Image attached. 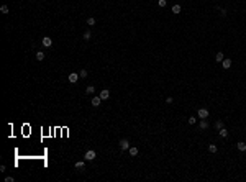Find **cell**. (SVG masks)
<instances>
[{
  "mask_svg": "<svg viewBox=\"0 0 246 182\" xmlns=\"http://www.w3.org/2000/svg\"><path fill=\"white\" fill-rule=\"evenodd\" d=\"M95 156H97V153H95L94 149H89V151H85V154H84V159H85V161H94Z\"/></svg>",
  "mask_w": 246,
  "mask_h": 182,
  "instance_id": "1",
  "label": "cell"
},
{
  "mask_svg": "<svg viewBox=\"0 0 246 182\" xmlns=\"http://www.w3.org/2000/svg\"><path fill=\"white\" fill-rule=\"evenodd\" d=\"M208 110L207 108H199V112H197V117H199V118H208Z\"/></svg>",
  "mask_w": 246,
  "mask_h": 182,
  "instance_id": "2",
  "label": "cell"
},
{
  "mask_svg": "<svg viewBox=\"0 0 246 182\" xmlns=\"http://www.w3.org/2000/svg\"><path fill=\"white\" fill-rule=\"evenodd\" d=\"M120 149H121V151H128V149H130L128 139H120Z\"/></svg>",
  "mask_w": 246,
  "mask_h": 182,
  "instance_id": "3",
  "label": "cell"
},
{
  "mask_svg": "<svg viewBox=\"0 0 246 182\" xmlns=\"http://www.w3.org/2000/svg\"><path fill=\"white\" fill-rule=\"evenodd\" d=\"M41 43H43L44 48H51V46H53V40H51L49 36H44L43 40H41Z\"/></svg>",
  "mask_w": 246,
  "mask_h": 182,
  "instance_id": "4",
  "label": "cell"
},
{
  "mask_svg": "<svg viewBox=\"0 0 246 182\" xmlns=\"http://www.w3.org/2000/svg\"><path fill=\"white\" fill-rule=\"evenodd\" d=\"M79 77H81L79 74H76V72H72V74H69V77H67V80H69L71 84H76V82L79 80Z\"/></svg>",
  "mask_w": 246,
  "mask_h": 182,
  "instance_id": "5",
  "label": "cell"
},
{
  "mask_svg": "<svg viewBox=\"0 0 246 182\" xmlns=\"http://www.w3.org/2000/svg\"><path fill=\"white\" fill-rule=\"evenodd\" d=\"M100 103H102V99L98 97V95L97 97H92V100H90V105H92V107H98Z\"/></svg>",
  "mask_w": 246,
  "mask_h": 182,
  "instance_id": "6",
  "label": "cell"
},
{
  "mask_svg": "<svg viewBox=\"0 0 246 182\" xmlns=\"http://www.w3.org/2000/svg\"><path fill=\"white\" fill-rule=\"evenodd\" d=\"M98 97H100L102 100H107L110 97V90H107V89H103V90L100 92V94H98Z\"/></svg>",
  "mask_w": 246,
  "mask_h": 182,
  "instance_id": "7",
  "label": "cell"
},
{
  "mask_svg": "<svg viewBox=\"0 0 246 182\" xmlns=\"http://www.w3.org/2000/svg\"><path fill=\"white\" fill-rule=\"evenodd\" d=\"M199 126H200V130H207V128H208V121H207V118H200Z\"/></svg>",
  "mask_w": 246,
  "mask_h": 182,
  "instance_id": "8",
  "label": "cell"
},
{
  "mask_svg": "<svg viewBox=\"0 0 246 182\" xmlns=\"http://www.w3.org/2000/svg\"><path fill=\"white\" fill-rule=\"evenodd\" d=\"M74 167H76L77 171H84V167H85V162H84V161H76Z\"/></svg>",
  "mask_w": 246,
  "mask_h": 182,
  "instance_id": "9",
  "label": "cell"
},
{
  "mask_svg": "<svg viewBox=\"0 0 246 182\" xmlns=\"http://www.w3.org/2000/svg\"><path fill=\"white\" fill-rule=\"evenodd\" d=\"M222 67L223 69H230L231 67V59H228V58H227V59H223L222 61Z\"/></svg>",
  "mask_w": 246,
  "mask_h": 182,
  "instance_id": "10",
  "label": "cell"
},
{
  "mask_svg": "<svg viewBox=\"0 0 246 182\" xmlns=\"http://www.w3.org/2000/svg\"><path fill=\"white\" fill-rule=\"evenodd\" d=\"M128 153H130V156H138V148H135V146H130V149H128Z\"/></svg>",
  "mask_w": 246,
  "mask_h": 182,
  "instance_id": "11",
  "label": "cell"
},
{
  "mask_svg": "<svg viewBox=\"0 0 246 182\" xmlns=\"http://www.w3.org/2000/svg\"><path fill=\"white\" fill-rule=\"evenodd\" d=\"M236 148H238L240 151H246V143L245 141H238L236 143Z\"/></svg>",
  "mask_w": 246,
  "mask_h": 182,
  "instance_id": "12",
  "label": "cell"
},
{
  "mask_svg": "<svg viewBox=\"0 0 246 182\" xmlns=\"http://www.w3.org/2000/svg\"><path fill=\"white\" fill-rule=\"evenodd\" d=\"M223 59H225V56H223V53H217V54H215V61H217V62H222Z\"/></svg>",
  "mask_w": 246,
  "mask_h": 182,
  "instance_id": "13",
  "label": "cell"
},
{
  "mask_svg": "<svg viewBox=\"0 0 246 182\" xmlns=\"http://www.w3.org/2000/svg\"><path fill=\"white\" fill-rule=\"evenodd\" d=\"M218 133H220V136H222V138H227V136H228V130H227L225 126H223L222 130H218Z\"/></svg>",
  "mask_w": 246,
  "mask_h": 182,
  "instance_id": "14",
  "label": "cell"
},
{
  "mask_svg": "<svg viewBox=\"0 0 246 182\" xmlns=\"http://www.w3.org/2000/svg\"><path fill=\"white\" fill-rule=\"evenodd\" d=\"M223 126H225V125H223L222 120H217V121H215V128H217V130H222Z\"/></svg>",
  "mask_w": 246,
  "mask_h": 182,
  "instance_id": "15",
  "label": "cell"
},
{
  "mask_svg": "<svg viewBox=\"0 0 246 182\" xmlns=\"http://www.w3.org/2000/svg\"><path fill=\"white\" fill-rule=\"evenodd\" d=\"M36 59H38V61H43L44 59V53L43 51H36Z\"/></svg>",
  "mask_w": 246,
  "mask_h": 182,
  "instance_id": "16",
  "label": "cell"
},
{
  "mask_svg": "<svg viewBox=\"0 0 246 182\" xmlns=\"http://www.w3.org/2000/svg\"><path fill=\"white\" fill-rule=\"evenodd\" d=\"M172 13H176V15H177V13H180V5H172Z\"/></svg>",
  "mask_w": 246,
  "mask_h": 182,
  "instance_id": "17",
  "label": "cell"
},
{
  "mask_svg": "<svg viewBox=\"0 0 246 182\" xmlns=\"http://www.w3.org/2000/svg\"><path fill=\"white\" fill-rule=\"evenodd\" d=\"M90 38H92V33H90V30H87V31H84V40L89 41Z\"/></svg>",
  "mask_w": 246,
  "mask_h": 182,
  "instance_id": "18",
  "label": "cell"
},
{
  "mask_svg": "<svg viewBox=\"0 0 246 182\" xmlns=\"http://www.w3.org/2000/svg\"><path fill=\"white\" fill-rule=\"evenodd\" d=\"M87 25H89V26H94L95 25V18L94 16H89V18H87Z\"/></svg>",
  "mask_w": 246,
  "mask_h": 182,
  "instance_id": "19",
  "label": "cell"
},
{
  "mask_svg": "<svg viewBox=\"0 0 246 182\" xmlns=\"http://www.w3.org/2000/svg\"><path fill=\"white\" fill-rule=\"evenodd\" d=\"M208 151H210L212 154H213V153H217V151H218V148L215 146V144H208Z\"/></svg>",
  "mask_w": 246,
  "mask_h": 182,
  "instance_id": "20",
  "label": "cell"
},
{
  "mask_svg": "<svg viewBox=\"0 0 246 182\" xmlns=\"http://www.w3.org/2000/svg\"><path fill=\"white\" fill-rule=\"evenodd\" d=\"M85 92H87L89 95H90V94H94V92H95V87H94V85H89V87L85 89Z\"/></svg>",
  "mask_w": 246,
  "mask_h": 182,
  "instance_id": "21",
  "label": "cell"
},
{
  "mask_svg": "<svg viewBox=\"0 0 246 182\" xmlns=\"http://www.w3.org/2000/svg\"><path fill=\"white\" fill-rule=\"evenodd\" d=\"M0 12L3 13V15H7V13H8V7H7V5H2V7H0Z\"/></svg>",
  "mask_w": 246,
  "mask_h": 182,
  "instance_id": "22",
  "label": "cell"
},
{
  "mask_svg": "<svg viewBox=\"0 0 246 182\" xmlns=\"http://www.w3.org/2000/svg\"><path fill=\"white\" fill-rule=\"evenodd\" d=\"M158 5H159L161 8H164L166 5H167V2H166V0H158Z\"/></svg>",
  "mask_w": 246,
  "mask_h": 182,
  "instance_id": "23",
  "label": "cell"
},
{
  "mask_svg": "<svg viewBox=\"0 0 246 182\" xmlns=\"http://www.w3.org/2000/svg\"><path fill=\"white\" fill-rule=\"evenodd\" d=\"M79 75H81L82 79H84V77H87V71H85V69H82V71L79 72Z\"/></svg>",
  "mask_w": 246,
  "mask_h": 182,
  "instance_id": "24",
  "label": "cell"
},
{
  "mask_svg": "<svg viewBox=\"0 0 246 182\" xmlns=\"http://www.w3.org/2000/svg\"><path fill=\"white\" fill-rule=\"evenodd\" d=\"M195 123H197V118H194V117L189 118V125H195Z\"/></svg>",
  "mask_w": 246,
  "mask_h": 182,
  "instance_id": "25",
  "label": "cell"
},
{
  "mask_svg": "<svg viewBox=\"0 0 246 182\" xmlns=\"http://www.w3.org/2000/svg\"><path fill=\"white\" fill-rule=\"evenodd\" d=\"M220 10V15L222 16H227V10H225V8H218Z\"/></svg>",
  "mask_w": 246,
  "mask_h": 182,
  "instance_id": "26",
  "label": "cell"
},
{
  "mask_svg": "<svg viewBox=\"0 0 246 182\" xmlns=\"http://www.w3.org/2000/svg\"><path fill=\"white\" fill-rule=\"evenodd\" d=\"M5 182H13V177H12V176H8V177H5Z\"/></svg>",
  "mask_w": 246,
  "mask_h": 182,
  "instance_id": "27",
  "label": "cell"
},
{
  "mask_svg": "<svg viewBox=\"0 0 246 182\" xmlns=\"http://www.w3.org/2000/svg\"><path fill=\"white\" fill-rule=\"evenodd\" d=\"M174 102V99H172V97H167V99H166V103H172Z\"/></svg>",
  "mask_w": 246,
  "mask_h": 182,
  "instance_id": "28",
  "label": "cell"
}]
</instances>
